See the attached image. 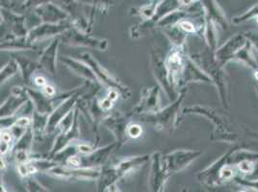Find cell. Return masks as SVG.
<instances>
[{
	"label": "cell",
	"instance_id": "cell-14",
	"mask_svg": "<svg viewBox=\"0 0 258 192\" xmlns=\"http://www.w3.org/2000/svg\"><path fill=\"white\" fill-rule=\"evenodd\" d=\"M257 22H258V17H257Z\"/></svg>",
	"mask_w": 258,
	"mask_h": 192
},
{
	"label": "cell",
	"instance_id": "cell-1",
	"mask_svg": "<svg viewBox=\"0 0 258 192\" xmlns=\"http://www.w3.org/2000/svg\"><path fill=\"white\" fill-rule=\"evenodd\" d=\"M247 39L244 34H236L216 51V61L221 66L233 61L234 55L246 44Z\"/></svg>",
	"mask_w": 258,
	"mask_h": 192
},
{
	"label": "cell",
	"instance_id": "cell-9",
	"mask_svg": "<svg viewBox=\"0 0 258 192\" xmlns=\"http://www.w3.org/2000/svg\"><path fill=\"white\" fill-rule=\"evenodd\" d=\"M29 124V119L28 118H21L18 122H17V125L18 127L20 128H23L25 126H27Z\"/></svg>",
	"mask_w": 258,
	"mask_h": 192
},
{
	"label": "cell",
	"instance_id": "cell-7",
	"mask_svg": "<svg viewBox=\"0 0 258 192\" xmlns=\"http://www.w3.org/2000/svg\"><path fill=\"white\" fill-rule=\"evenodd\" d=\"M179 26L187 32H195L196 30L195 26L190 22H181L179 23Z\"/></svg>",
	"mask_w": 258,
	"mask_h": 192
},
{
	"label": "cell",
	"instance_id": "cell-15",
	"mask_svg": "<svg viewBox=\"0 0 258 192\" xmlns=\"http://www.w3.org/2000/svg\"><path fill=\"white\" fill-rule=\"evenodd\" d=\"M257 87H258V85H257Z\"/></svg>",
	"mask_w": 258,
	"mask_h": 192
},
{
	"label": "cell",
	"instance_id": "cell-11",
	"mask_svg": "<svg viewBox=\"0 0 258 192\" xmlns=\"http://www.w3.org/2000/svg\"><path fill=\"white\" fill-rule=\"evenodd\" d=\"M239 192H256L254 191V190H252V189H250V188H247V187H243L241 190Z\"/></svg>",
	"mask_w": 258,
	"mask_h": 192
},
{
	"label": "cell",
	"instance_id": "cell-10",
	"mask_svg": "<svg viewBox=\"0 0 258 192\" xmlns=\"http://www.w3.org/2000/svg\"><path fill=\"white\" fill-rule=\"evenodd\" d=\"M36 83L39 85H43L45 84V80L43 77H38L36 78Z\"/></svg>",
	"mask_w": 258,
	"mask_h": 192
},
{
	"label": "cell",
	"instance_id": "cell-3",
	"mask_svg": "<svg viewBox=\"0 0 258 192\" xmlns=\"http://www.w3.org/2000/svg\"><path fill=\"white\" fill-rule=\"evenodd\" d=\"M205 7L207 8V14L213 22L219 24L223 29L227 28V22H226V16L224 14V11L221 9V7L216 3L215 1H208L205 2Z\"/></svg>",
	"mask_w": 258,
	"mask_h": 192
},
{
	"label": "cell",
	"instance_id": "cell-13",
	"mask_svg": "<svg viewBox=\"0 0 258 192\" xmlns=\"http://www.w3.org/2000/svg\"><path fill=\"white\" fill-rule=\"evenodd\" d=\"M1 192H5V189L2 187V189H1Z\"/></svg>",
	"mask_w": 258,
	"mask_h": 192
},
{
	"label": "cell",
	"instance_id": "cell-5",
	"mask_svg": "<svg viewBox=\"0 0 258 192\" xmlns=\"http://www.w3.org/2000/svg\"><path fill=\"white\" fill-rule=\"evenodd\" d=\"M258 17V4L253 5L250 9H248L247 12L242 14L241 16H238L236 18L233 19V23L234 24H240L242 22H247L251 20L252 18H257Z\"/></svg>",
	"mask_w": 258,
	"mask_h": 192
},
{
	"label": "cell",
	"instance_id": "cell-6",
	"mask_svg": "<svg viewBox=\"0 0 258 192\" xmlns=\"http://www.w3.org/2000/svg\"><path fill=\"white\" fill-rule=\"evenodd\" d=\"M234 181H236L239 185H241L242 187H247L250 188L254 191L258 192V180L256 181H248L244 178H235Z\"/></svg>",
	"mask_w": 258,
	"mask_h": 192
},
{
	"label": "cell",
	"instance_id": "cell-12",
	"mask_svg": "<svg viewBox=\"0 0 258 192\" xmlns=\"http://www.w3.org/2000/svg\"><path fill=\"white\" fill-rule=\"evenodd\" d=\"M255 78H256V79L258 80V70L256 71V72H255Z\"/></svg>",
	"mask_w": 258,
	"mask_h": 192
},
{
	"label": "cell",
	"instance_id": "cell-4",
	"mask_svg": "<svg viewBox=\"0 0 258 192\" xmlns=\"http://www.w3.org/2000/svg\"><path fill=\"white\" fill-rule=\"evenodd\" d=\"M205 37L207 43L211 49H215L217 45V31H216L215 22H213L208 16H206V28H205Z\"/></svg>",
	"mask_w": 258,
	"mask_h": 192
},
{
	"label": "cell",
	"instance_id": "cell-8",
	"mask_svg": "<svg viewBox=\"0 0 258 192\" xmlns=\"http://www.w3.org/2000/svg\"><path fill=\"white\" fill-rule=\"evenodd\" d=\"M129 135L133 138H137L140 136L141 132H142V129L137 126V125H134V126H131L129 129Z\"/></svg>",
	"mask_w": 258,
	"mask_h": 192
},
{
	"label": "cell",
	"instance_id": "cell-2",
	"mask_svg": "<svg viewBox=\"0 0 258 192\" xmlns=\"http://www.w3.org/2000/svg\"><path fill=\"white\" fill-rule=\"evenodd\" d=\"M234 149H230L226 154L221 157L219 160L213 163L210 167H208L206 170L202 172L201 177L203 181L208 185H218L221 184L220 181V172L222 168L226 165V163H229V157Z\"/></svg>",
	"mask_w": 258,
	"mask_h": 192
}]
</instances>
